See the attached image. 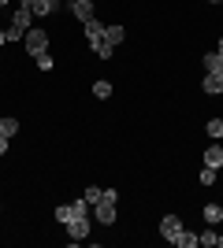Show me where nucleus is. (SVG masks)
Here are the masks:
<instances>
[{
	"instance_id": "f257e3e1",
	"label": "nucleus",
	"mask_w": 223,
	"mask_h": 248,
	"mask_svg": "<svg viewBox=\"0 0 223 248\" xmlns=\"http://www.w3.org/2000/svg\"><path fill=\"white\" fill-rule=\"evenodd\" d=\"M116 204H119V200H112V197H101L93 204V218L101 222V226H112V222H116V215H119Z\"/></svg>"
},
{
	"instance_id": "f03ea898",
	"label": "nucleus",
	"mask_w": 223,
	"mask_h": 248,
	"mask_svg": "<svg viewBox=\"0 0 223 248\" xmlns=\"http://www.w3.org/2000/svg\"><path fill=\"white\" fill-rule=\"evenodd\" d=\"M22 48L30 52V56H37V52H49V33L45 30H26V37H22Z\"/></svg>"
},
{
	"instance_id": "7ed1b4c3",
	"label": "nucleus",
	"mask_w": 223,
	"mask_h": 248,
	"mask_svg": "<svg viewBox=\"0 0 223 248\" xmlns=\"http://www.w3.org/2000/svg\"><path fill=\"white\" fill-rule=\"evenodd\" d=\"M67 237H71L74 245L89 237V215H82V218H71V222H67Z\"/></svg>"
},
{
	"instance_id": "20e7f679",
	"label": "nucleus",
	"mask_w": 223,
	"mask_h": 248,
	"mask_svg": "<svg viewBox=\"0 0 223 248\" xmlns=\"http://www.w3.org/2000/svg\"><path fill=\"white\" fill-rule=\"evenodd\" d=\"M179 230H182L179 215H164V218H160V237H164V241H175V237H179Z\"/></svg>"
},
{
	"instance_id": "39448f33",
	"label": "nucleus",
	"mask_w": 223,
	"mask_h": 248,
	"mask_svg": "<svg viewBox=\"0 0 223 248\" xmlns=\"http://www.w3.org/2000/svg\"><path fill=\"white\" fill-rule=\"evenodd\" d=\"M30 22H34V11H30V4L22 0L19 8L11 11V26H19V30H30Z\"/></svg>"
},
{
	"instance_id": "423d86ee",
	"label": "nucleus",
	"mask_w": 223,
	"mask_h": 248,
	"mask_svg": "<svg viewBox=\"0 0 223 248\" xmlns=\"http://www.w3.org/2000/svg\"><path fill=\"white\" fill-rule=\"evenodd\" d=\"M82 30H86V41H89V45L104 41V22L97 19V15H93V19H86V22H82Z\"/></svg>"
},
{
	"instance_id": "0eeeda50",
	"label": "nucleus",
	"mask_w": 223,
	"mask_h": 248,
	"mask_svg": "<svg viewBox=\"0 0 223 248\" xmlns=\"http://www.w3.org/2000/svg\"><path fill=\"white\" fill-rule=\"evenodd\" d=\"M26 4H30L34 19H45V15H52V11H56V4H60V0H26Z\"/></svg>"
},
{
	"instance_id": "6e6552de",
	"label": "nucleus",
	"mask_w": 223,
	"mask_h": 248,
	"mask_svg": "<svg viewBox=\"0 0 223 248\" xmlns=\"http://www.w3.org/2000/svg\"><path fill=\"white\" fill-rule=\"evenodd\" d=\"M71 11H74V19H93L97 11H93V0H71Z\"/></svg>"
},
{
	"instance_id": "1a4fd4ad",
	"label": "nucleus",
	"mask_w": 223,
	"mask_h": 248,
	"mask_svg": "<svg viewBox=\"0 0 223 248\" xmlns=\"http://www.w3.org/2000/svg\"><path fill=\"white\" fill-rule=\"evenodd\" d=\"M201 89H205L208 96H220V93H223V74H205Z\"/></svg>"
},
{
	"instance_id": "9d476101",
	"label": "nucleus",
	"mask_w": 223,
	"mask_h": 248,
	"mask_svg": "<svg viewBox=\"0 0 223 248\" xmlns=\"http://www.w3.org/2000/svg\"><path fill=\"white\" fill-rule=\"evenodd\" d=\"M171 245H175V248H197L201 241H197V233H193V230H186V226H182V230H179V237L171 241Z\"/></svg>"
},
{
	"instance_id": "9b49d317",
	"label": "nucleus",
	"mask_w": 223,
	"mask_h": 248,
	"mask_svg": "<svg viewBox=\"0 0 223 248\" xmlns=\"http://www.w3.org/2000/svg\"><path fill=\"white\" fill-rule=\"evenodd\" d=\"M201 63H205V74H223V56H220V52L201 56Z\"/></svg>"
},
{
	"instance_id": "f8f14e48",
	"label": "nucleus",
	"mask_w": 223,
	"mask_h": 248,
	"mask_svg": "<svg viewBox=\"0 0 223 248\" xmlns=\"http://www.w3.org/2000/svg\"><path fill=\"white\" fill-rule=\"evenodd\" d=\"M205 167H216V170L223 167V148H220V145L205 148Z\"/></svg>"
},
{
	"instance_id": "ddd939ff",
	"label": "nucleus",
	"mask_w": 223,
	"mask_h": 248,
	"mask_svg": "<svg viewBox=\"0 0 223 248\" xmlns=\"http://www.w3.org/2000/svg\"><path fill=\"white\" fill-rule=\"evenodd\" d=\"M15 134H19V119H11V115H4V119H0V137H8V141H11Z\"/></svg>"
},
{
	"instance_id": "4468645a",
	"label": "nucleus",
	"mask_w": 223,
	"mask_h": 248,
	"mask_svg": "<svg viewBox=\"0 0 223 248\" xmlns=\"http://www.w3.org/2000/svg\"><path fill=\"white\" fill-rule=\"evenodd\" d=\"M123 37H127V30L123 26H104V41L116 48V45H123Z\"/></svg>"
},
{
	"instance_id": "2eb2a0df",
	"label": "nucleus",
	"mask_w": 223,
	"mask_h": 248,
	"mask_svg": "<svg viewBox=\"0 0 223 248\" xmlns=\"http://www.w3.org/2000/svg\"><path fill=\"white\" fill-rule=\"evenodd\" d=\"M205 134L212 137V141H220L223 137V119H208V123H205Z\"/></svg>"
},
{
	"instance_id": "dca6fc26",
	"label": "nucleus",
	"mask_w": 223,
	"mask_h": 248,
	"mask_svg": "<svg viewBox=\"0 0 223 248\" xmlns=\"http://www.w3.org/2000/svg\"><path fill=\"white\" fill-rule=\"evenodd\" d=\"M93 96H97V100H108V96H112V82H104V78L93 82Z\"/></svg>"
},
{
	"instance_id": "f3484780",
	"label": "nucleus",
	"mask_w": 223,
	"mask_h": 248,
	"mask_svg": "<svg viewBox=\"0 0 223 248\" xmlns=\"http://www.w3.org/2000/svg\"><path fill=\"white\" fill-rule=\"evenodd\" d=\"M205 218H208V222H220L223 218V204H205Z\"/></svg>"
},
{
	"instance_id": "a211bd4d",
	"label": "nucleus",
	"mask_w": 223,
	"mask_h": 248,
	"mask_svg": "<svg viewBox=\"0 0 223 248\" xmlns=\"http://www.w3.org/2000/svg\"><path fill=\"white\" fill-rule=\"evenodd\" d=\"M220 174H216V167H201V186H216Z\"/></svg>"
},
{
	"instance_id": "6ab92c4d",
	"label": "nucleus",
	"mask_w": 223,
	"mask_h": 248,
	"mask_svg": "<svg viewBox=\"0 0 223 248\" xmlns=\"http://www.w3.org/2000/svg\"><path fill=\"white\" fill-rule=\"evenodd\" d=\"M82 215H89V204H86V197L71 204V218H82Z\"/></svg>"
},
{
	"instance_id": "aec40b11",
	"label": "nucleus",
	"mask_w": 223,
	"mask_h": 248,
	"mask_svg": "<svg viewBox=\"0 0 223 248\" xmlns=\"http://www.w3.org/2000/svg\"><path fill=\"white\" fill-rule=\"evenodd\" d=\"M101 197H104V189H101V186H89V189H86V204H89V207H93Z\"/></svg>"
},
{
	"instance_id": "412c9836",
	"label": "nucleus",
	"mask_w": 223,
	"mask_h": 248,
	"mask_svg": "<svg viewBox=\"0 0 223 248\" xmlns=\"http://www.w3.org/2000/svg\"><path fill=\"white\" fill-rule=\"evenodd\" d=\"M93 52H97V60H112V45H108V41H97Z\"/></svg>"
},
{
	"instance_id": "4be33fe9",
	"label": "nucleus",
	"mask_w": 223,
	"mask_h": 248,
	"mask_svg": "<svg viewBox=\"0 0 223 248\" xmlns=\"http://www.w3.org/2000/svg\"><path fill=\"white\" fill-rule=\"evenodd\" d=\"M34 60H37V67H41V71H52V52H37Z\"/></svg>"
},
{
	"instance_id": "5701e85b",
	"label": "nucleus",
	"mask_w": 223,
	"mask_h": 248,
	"mask_svg": "<svg viewBox=\"0 0 223 248\" xmlns=\"http://www.w3.org/2000/svg\"><path fill=\"white\" fill-rule=\"evenodd\" d=\"M52 215H56V222H64V226H67V222H71V204H64V207H56Z\"/></svg>"
},
{
	"instance_id": "b1692460",
	"label": "nucleus",
	"mask_w": 223,
	"mask_h": 248,
	"mask_svg": "<svg viewBox=\"0 0 223 248\" xmlns=\"http://www.w3.org/2000/svg\"><path fill=\"white\" fill-rule=\"evenodd\" d=\"M216 237H220L216 230H205V233H197V241H201L205 248H212V245H216Z\"/></svg>"
},
{
	"instance_id": "393cba45",
	"label": "nucleus",
	"mask_w": 223,
	"mask_h": 248,
	"mask_svg": "<svg viewBox=\"0 0 223 248\" xmlns=\"http://www.w3.org/2000/svg\"><path fill=\"white\" fill-rule=\"evenodd\" d=\"M4 37H8V45H11V41H22V37H26V30H19V26H11V30H4Z\"/></svg>"
},
{
	"instance_id": "a878e982",
	"label": "nucleus",
	"mask_w": 223,
	"mask_h": 248,
	"mask_svg": "<svg viewBox=\"0 0 223 248\" xmlns=\"http://www.w3.org/2000/svg\"><path fill=\"white\" fill-rule=\"evenodd\" d=\"M8 148H11V141H8V137H0V155L8 152Z\"/></svg>"
},
{
	"instance_id": "bb28decb",
	"label": "nucleus",
	"mask_w": 223,
	"mask_h": 248,
	"mask_svg": "<svg viewBox=\"0 0 223 248\" xmlns=\"http://www.w3.org/2000/svg\"><path fill=\"white\" fill-rule=\"evenodd\" d=\"M216 248H223V233H220V237H216Z\"/></svg>"
},
{
	"instance_id": "cd10ccee",
	"label": "nucleus",
	"mask_w": 223,
	"mask_h": 248,
	"mask_svg": "<svg viewBox=\"0 0 223 248\" xmlns=\"http://www.w3.org/2000/svg\"><path fill=\"white\" fill-rule=\"evenodd\" d=\"M216 52H220V56H223V37H220V45H216Z\"/></svg>"
},
{
	"instance_id": "c85d7f7f",
	"label": "nucleus",
	"mask_w": 223,
	"mask_h": 248,
	"mask_svg": "<svg viewBox=\"0 0 223 248\" xmlns=\"http://www.w3.org/2000/svg\"><path fill=\"white\" fill-rule=\"evenodd\" d=\"M0 45H8V37H4V30H0Z\"/></svg>"
},
{
	"instance_id": "c756f323",
	"label": "nucleus",
	"mask_w": 223,
	"mask_h": 248,
	"mask_svg": "<svg viewBox=\"0 0 223 248\" xmlns=\"http://www.w3.org/2000/svg\"><path fill=\"white\" fill-rule=\"evenodd\" d=\"M0 15H4V0H0Z\"/></svg>"
},
{
	"instance_id": "7c9ffc66",
	"label": "nucleus",
	"mask_w": 223,
	"mask_h": 248,
	"mask_svg": "<svg viewBox=\"0 0 223 248\" xmlns=\"http://www.w3.org/2000/svg\"><path fill=\"white\" fill-rule=\"evenodd\" d=\"M208 4H223V0H208Z\"/></svg>"
},
{
	"instance_id": "2f4dec72",
	"label": "nucleus",
	"mask_w": 223,
	"mask_h": 248,
	"mask_svg": "<svg viewBox=\"0 0 223 248\" xmlns=\"http://www.w3.org/2000/svg\"><path fill=\"white\" fill-rule=\"evenodd\" d=\"M0 207H4V204H0Z\"/></svg>"
}]
</instances>
